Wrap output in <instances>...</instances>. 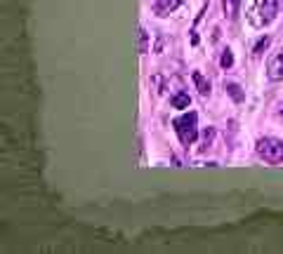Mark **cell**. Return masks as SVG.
Instances as JSON below:
<instances>
[{"label":"cell","mask_w":283,"mask_h":254,"mask_svg":"<svg viewBox=\"0 0 283 254\" xmlns=\"http://www.w3.org/2000/svg\"><path fill=\"white\" fill-rule=\"evenodd\" d=\"M279 5H281V0H255L252 7L248 10V21L255 29L269 26L279 14Z\"/></svg>","instance_id":"6da1fadb"},{"label":"cell","mask_w":283,"mask_h":254,"mask_svg":"<svg viewBox=\"0 0 283 254\" xmlns=\"http://www.w3.org/2000/svg\"><path fill=\"white\" fill-rule=\"evenodd\" d=\"M175 132H177V137L184 146L194 144L198 137V116L196 113H184L182 118H177L175 120Z\"/></svg>","instance_id":"7a4b0ae2"},{"label":"cell","mask_w":283,"mask_h":254,"mask_svg":"<svg viewBox=\"0 0 283 254\" xmlns=\"http://www.w3.org/2000/svg\"><path fill=\"white\" fill-rule=\"evenodd\" d=\"M257 156H260L264 162H269V165H279L283 160V141L274 137H262L257 141Z\"/></svg>","instance_id":"3957f363"},{"label":"cell","mask_w":283,"mask_h":254,"mask_svg":"<svg viewBox=\"0 0 283 254\" xmlns=\"http://www.w3.org/2000/svg\"><path fill=\"white\" fill-rule=\"evenodd\" d=\"M267 78H269L272 83L283 80V47L276 54H272V59L267 62Z\"/></svg>","instance_id":"277c9868"},{"label":"cell","mask_w":283,"mask_h":254,"mask_svg":"<svg viewBox=\"0 0 283 254\" xmlns=\"http://www.w3.org/2000/svg\"><path fill=\"white\" fill-rule=\"evenodd\" d=\"M184 0H153V10L158 17H168L170 12H175Z\"/></svg>","instance_id":"5b68a950"},{"label":"cell","mask_w":283,"mask_h":254,"mask_svg":"<svg viewBox=\"0 0 283 254\" xmlns=\"http://www.w3.org/2000/svg\"><path fill=\"white\" fill-rule=\"evenodd\" d=\"M170 104H173L175 108H179V111H184V108H189V106H191V96L186 95V92H177V95H173Z\"/></svg>","instance_id":"8992f818"},{"label":"cell","mask_w":283,"mask_h":254,"mask_svg":"<svg viewBox=\"0 0 283 254\" xmlns=\"http://www.w3.org/2000/svg\"><path fill=\"white\" fill-rule=\"evenodd\" d=\"M137 50H140V54L149 52V33H146V29H144V26H140V29H137Z\"/></svg>","instance_id":"52a82bcc"},{"label":"cell","mask_w":283,"mask_h":254,"mask_svg":"<svg viewBox=\"0 0 283 254\" xmlns=\"http://www.w3.org/2000/svg\"><path fill=\"white\" fill-rule=\"evenodd\" d=\"M191 78H194V83H196V90L201 92V95H203V96L210 95V83H208V80H206V78H203L201 73H198V71H194V75H191Z\"/></svg>","instance_id":"ba28073f"},{"label":"cell","mask_w":283,"mask_h":254,"mask_svg":"<svg viewBox=\"0 0 283 254\" xmlns=\"http://www.w3.org/2000/svg\"><path fill=\"white\" fill-rule=\"evenodd\" d=\"M239 2L241 0H224V12H227L229 19H236V14H239Z\"/></svg>","instance_id":"9c48e42d"},{"label":"cell","mask_w":283,"mask_h":254,"mask_svg":"<svg viewBox=\"0 0 283 254\" xmlns=\"http://www.w3.org/2000/svg\"><path fill=\"white\" fill-rule=\"evenodd\" d=\"M227 92L231 95V99H234L236 104H241V101H243V92H241V87L236 83H229L227 85Z\"/></svg>","instance_id":"30bf717a"},{"label":"cell","mask_w":283,"mask_h":254,"mask_svg":"<svg viewBox=\"0 0 283 254\" xmlns=\"http://www.w3.org/2000/svg\"><path fill=\"white\" fill-rule=\"evenodd\" d=\"M269 42H272V38H269V35L260 38V40H257V45L252 47V54H262L264 50H267V47H269Z\"/></svg>","instance_id":"8fae6325"},{"label":"cell","mask_w":283,"mask_h":254,"mask_svg":"<svg viewBox=\"0 0 283 254\" xmlns=\"http://www.w3.org/2000/svg\"><path fill=\"white\" fill-rule=\"evenodd\" d=\"M212 137H215V129H212V127H208L206 132H203V146H201V148H210V144H212Z\"/></svg>","instance_id":"7c38bea8"},{"label":"cell","mask_w":283,"mask_h":254,"mask_svg":"<svg viewBox=\"0 0 283 254\" xmlns=\"http://www.w3.org/2000/svg\"><path fill=\"white\" fill-rule=\"evenodd\" d=\"M219 64H222V68H229V66L234 64V54H231V52L227 50V52L222 54V59H219Z\"/></svg>","instance_id":"4fadbf2b"}]
</instances>
